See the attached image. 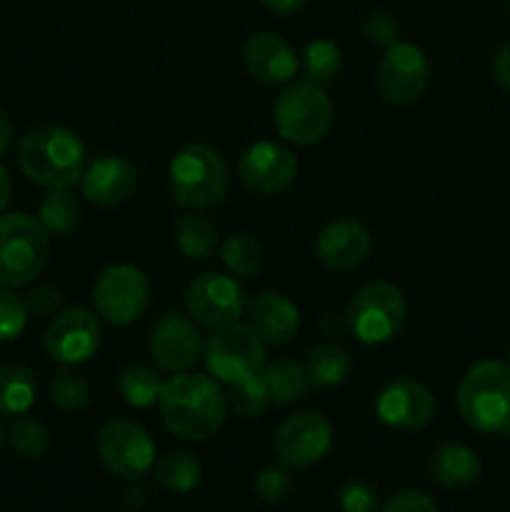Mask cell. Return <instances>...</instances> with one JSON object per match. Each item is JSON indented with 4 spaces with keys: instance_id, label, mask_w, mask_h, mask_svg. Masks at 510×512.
<instances>
[{
    "instance_id": "8992f818",
    "label": "cell",
    "mask_w": 510,
    "mask_h": 512,
    "mask_svg": "<svg viewBox=\"0 0 510 512\" xmlns=\"http://www.w3.org/2000/svg\"><path fill=\"white\" fill-rule=\"evenodd\" d=\"M405 315H408V308H405L403 293L393 283L375 280L353 295L345 323L360 343L380 345L403 330Z\"/></svg>"
},
{
    "instance_id": "e575fe53",
    "label": "cell",
    "mask_w": 510,
    "mask_h": 512,
    "mask_svg": "<svg viewBox=\"0 0 510 512\" xmlns=\"http://www.w3.org/2000/svg\"><path fill=\"white\" fill-rule=\"evenodd\" d=\"M25 323H28L25 303L13 293V290L0 285V343L18 338L25 330Z\"/></svg>"
},
{
    "instance_id": "ab89813d",
    "label": "cell",
    "mask_w": 510,
    "mask_h": 512,
    "mask_svg": "<svg viewBox=\"0 0 510 512\" xmlns=\"http://www.w3.org/2000/svg\"><path fill=\"white\" fill-rule=\"evenodd\" d=\"M380 512H438L433 500L418 490H400V493L390 495L385 500L383 510Z\"/></svg>"
},
{
    "instance_id": "d4e9b609",
    "label": "cell",
    "mask_w": 510,
    "mask_h": 512,
    "mask_svg": "<svg viewBox=\"0 0 510 512\" xmlns=\"http://www.w3.org/2000/svg\"><path fill=\"white\" fill-rule=\"evenodd\" d=\"M38 383L33 370L25 365H3L0 368V415H23L33 408Z\"/></svg>"
},
{
    "instance_id": "ac0fdd59",
    "label": "cell",
    "mask_w": 510,
    "mask_h": 512,
    "mask_svg": "<svg viewBox=\"0 0 510 512\" xmlns=\"http://www.w3.org/2000/svg\"><path fill=\"white\" fill-rule=\"evenodd\" d=\"M373 248L370 230L360 220L343 218L325 225L315 240V258L325 270L345 273L363 263Z\"/></svg>"
},
{
    "instance_id": "8fae6325",
    "label": "cell",
    "mask_w": 510,
    "mask_h": 512,
    "mask_svg": "<svg viewBox=\"0 0 510 512\" xmlns=\"http://www.w3.org/2000/svg\"><path fill=\"white\" fill-rule=\"evenodd\" d=\"M98 455L105 470L123 480L143 478L155 465V443L143 425L110 420L98 435Z\"/></svg>"
},
{
    "instance_id": "74e56055",
    "label": "cell",
    "mask_w": 510,
    "mask_h": 512,
    "mask_svg": "<svg viewBox=\"0 0 510 512\" xmlns=\"http://www.w3.org/2000/svg\"><path fill=\"white\" fill-rule=\"evenodd\" d=\"M23 303L28 315H33V318H55L60 313V308H63V293L55 285L43 283L30 290Z\"/></svg>"
},
{
    "instance_id": "6da1fadb",
    "label": "cell",
    "mask_w": 510,
    "mask_h": 512,
    "mask_svg": "<svg viewBox=\"0 0 510 512\" xmlns=\"http://www.w3.org/2000/svg\"><path fill=\"white\" fill-rule=\"evenodd\" d=\"M160 413L170 433L190 443H203L223 425L228 415V398L215 378L185 370L165 380Z\"/></svg>"
},
{
    "instance_id": "3957f363",
    "label": "cell",
    "mask_w": 510,
    "mask_h": 512,
    "mask_svg": "<svg viewBox=\"0 0 510 512\" xmlns=\"http://www.w3.org/2000/svg\"><path fill=\"white\" fill-rule=\"evenodd\" d=\"M458 410L478 433L510 435V365L480 360L458 385Z\"/></svg>"
},
{
    "instance_id": "44dd1931",
    "label": "cell",
    "mask_w": 510,
    "mask_h": 512,
    "mask_svg": "<svg viewBox=\"0 0 510 512\" xmlns=\"http://www.w3.org/2000/svg\"><path fill=\"white\" fill-rule=\"evenodd\" d=\"M243 63L255 80L268 85L288 83L300 68L295 50L275 33H255L243 45Z\"/></svg>"
},
{
    "instance_id": "30bf717a",
    "label": "cell",
    "mask_w": 510,
    "mask_h": 512,
    "mask_svg": "<svg viewBox=\"0 0 510 512\" xmlns=\"http://www.w3.org/2000/svg\"><path fill=\"white\" fill-rule=\"evenodd\" d=\"M245 293L238 280L220 273H203L185 290V310L193 323L208 330L228 328L245 315Z\"/></svg>"
},
{
    "instance_id": "d6986e66",
    "label": "cell",
    "mask_w": 510,
    "mask_h": 512,
    "mask_svg": "<svg viewBox=\"0 0 510 512\" xmlns=\"http://www.w3.org/2000/svg\"><path fill=\"white\" fill-rule=\"evenodd\" d=\"M135 188H138V170L120 155H100L80 178V190L85 198L103 208L123 205L125 200L133 198Z\"/></svg>"
},
{
    "instance_id": "8d00e7d4",
    "label": "cell",
    "mask_w": 510,
    "mask_h": 512,
    "mask_svg": "<svg viewBox=\"0 0 510 512\" xmlns=\"http://www.w3.org/2000/svg\"><path fill=\"white\" fill-rule=\"evenodd\" d=\"M363 35L368 43L380 45V48H390V45L398 43L400 35V23L393 13L388 10H378V13H370L363 23Z\"/></svg>"
},
{
    "instance_id": "603a6c76",
    "label": "cell",
    "mask_w": 510,
    "mask_h": 512,
    "mask_svg": "<svg viewBox=\"0 0 510 512\" xmlns=\"http://www.w3.org/2000/svg\"><path fill=\"white\" fill-rule=\"evenodd\" d=\"M350 368H353L350 353L335 343L315 345L305 360V373L315 388H335L348 378Z\"/></svg>"
},
{
    "instance_id": "f35d334b",
    "label": "cell",
    "mask_w": 510,
    "mask_h": 512,
    "mask_svg": "<svg viewBox=\"0 0 510 512\" xmlns=\"http://www.w3.org/2000/svg\"><path fill=\"white\" fill-rule=\"evenodd\" d=\"M340 508L343 512H373L378 505V493L373 485L363 480H348L338 493Z\"/></svg>"
},
{
    "instance_id": "7402d4cb",
    "label": "cell",
    "mask_w": 510,
    "mask_h": 512,
    "mask_svg": "<svg viewBox=\"0 0 510 512\" xmlns=\"http://www.w3.org/2000/svg\"><path fill=\"white\" fill-rule=\"evenodd\" d=\"M430 478L443 488H468L480 478V458L460 443H445L428 460Z\"/></svg>"
},
{
    "instance_id": "836d02e7",
    "label": "cell",
    "mask_w": 510,
    "mask_h": 512,
    "mask_svg": "<svg viewBox=\"0 0 510 512\" xmlns=\"http://www.w3.org/2000/svg\"><path fill=\"white\" fill-rule=\"evenodd\" d=\"M50 400L58 405L60 410H85L90 405V385L83 375H78L75 370H58L50 380Z\"/></svg>"
},
{
    "instance_id": "4fadbf2b",
    "label": "cell",
    "mask_w": 510,
    "mask_h": 512,
    "mask_svg": "<svg viewBox=\"0 0 510 512\" xmlns=\"http://www.w3.org/2000/svg\"><path fill=\"white\" fill-rule=\"evenodd\" d=\"M275 455L288 468H310L320 463L333 448V428L328 418L315 410L290 415L273 438Z\"/></svg>"
},
{
    "instance_id": "ee69618b",
    "label": "cell",
    "mask_w": 510,
    "mask_h": 512,
    "mask_svg": "<svg viewBox=\"0 0 510 512\" xmlns=\"http://www.w3.org/2000/svg\"><path fill=\"white\" fill-rule=\"evenodd\" d=\"M8 200H10V175L8 170H5V165L0 163V213L5 210Z\"/></svg>"
},
{
    "instance_id": "cb8c5ba5",
    "label": "cell",
    "mask_w": 510,
    "mask_h": 512,
    "mask_svg": "<svg viewBox=\"0 0 510 512\" xmlns=\"http://www.w3.org/2000/svg\"><path fill=\"white\" fill-rule=\"evenodd\" d=\"M153 473L155 483L163 490H168V493H190L193 488H198L203 468H200V460L193 453L173 450V453L155 460Z\"/></svg>"
},
{
    "instance_id": "f546056e",
    "label": "cell",
    "mask_w": 510,
    "mask_h": 512,
    "mask_svg": "<svg viewBox=\"0 0 510 512\" xmlns=\"http://www.w3.org/2000/svg\"><path fill=\"white\" fill-rule=\"evenodd\" d=\"M220 260L235 278H255L263 268V245L250 233H235L220 248Z\"/></svg>"
},
{
    "instance_id": "bcb514c9",
    "label": "cell",
    "mask_w": 510,
    "mask_h": 512,
    "mask_svg": "<svg viewBox=\"0 0 510 512\" xmlns=\"http://www.w3.org/2000/svg\"><path fill=\"white\" fill-rule=\"evenodd\" d=\"M505 5H508V13H510V0H505Z\"/></svg>"
},
{
    "instance_id": "e0dca14e",
    "label": "cell",
    "mask_w": 510,
    "mask_h": 512,
    "mask_svg": "<svg viewBox=\"0 0 510 512\" xmlns=\"http://www.w3.org/2000/svg\"><path fill=\"white\" fill-rule=\"evenodd\" d=\"M200 353L198 328L190 315L165 313L150 333V355L155 365L168 373H185Z\"/></svg>"
},
{
    "instance_id": "4316f807",
    "label": "cell",
    "mask_w": 510,
    "mask_h": 512,
    "mask_svg": "<svg viewBox=\"0 0 510 512\" xmlns=\"http://www.w3.org/2000/svg\"><path fill=\"white\" fill-rule=\"evenodd\" d=\"M38 220L48 233L70 235L80 225V203L68 188H53L38 208Z\"/></svg>"
},
{
    "instance_id": "1f68e13d",
    "label": "cell",
    "mask_w": 510,
    "mask_h": 512,
    "mask_svg": "<svg viewBox=\"0 0 510 512\" xmlns=\"http://www.w3.org/2000/svg\"><path fill=\"white\" fill-rule=\"evenodd\" d=\"M225 398H228V408H233V413L240 418H260L273 403L263 373H253L248 378L230 383V393Z\"/></svg>"
},
{
    "instance_id": "9a60e30c",
    "label": "cell",
    "mask_w": 510,
    "mask_h": 512,
    "mask_svg": "<svg viewBox=\"0 0 510 512\" xmlns=\"http://www.w3.org/2000/svg\"><path fill=\"white\" fill-rule=\"evenodd\" d=\"M238 175L240 183L250 193L275 195L293 185L295 175H298V160L283 145L260 140L240 155Z\"/></svg>"
},
{
    "instance_id": "7a4b0ae2",
    "label": "cell",
    "mask_w": 510,
    "mask_h": 512,
    "mask_svg": "<svg viewBox=\"0 0 510 512\" xmlns=\"http://www.w3.org/2000/svg\"><path fill=\"white\" fill-rule=\"evenodd\" d=\"M23 175L43 188H70L85 173V145L73 130L43 125L23 135L15 150Z\"/></svg>"
},
{
    "instance_id": "52a82bcc",
    "label": "cell",
    "mask_w": 510,
    "mask_h": 512,
    "mask_svg": "<svg viewBox=\"0 0 510 512\" xmlns=\"http://www.w3.org/2000/svg\"><path fill=\"white\" fill-rule=\"evenodd\" d=\"M273 120L283 140L308 148L328 135L333 123V103L318 85H290L275 100Z\"/></svg>"
},
{
    "instance_id": "60d3db41",
    "label": "cell",
    "mask_w": 510,
    "mask_h": 512,
    "mask_svg": "<svg viewBox=\"0 0 510 512\" xmlns=\"http://www.w3.org/2000/svg\"><path fill=\"white\" fill-rule=\"evenodd\" d=\"M493 75L500 88L510 95V40H505L493 58Z\"/></svg>"
},
{
    "instance_id": "4dcf8cb0",
    "label": "cell",
    "mask_w": 510,
    "mask_h": 512,
    "mask_svg": "<svg viewBox=\"0 0 510 512\" xmlns=\"http://www.w3.org/2000/svg\"><path fill=\"white\" fill-rule=\"evenodd\" d=\"M163 380L148 365H128L120 375V395L133 408H150V405L160 403L163 395Z\"/></svg>"
},
{
    "instance_id": "7bdbcfd3",
    "label": "cell",
    "mask_w": 510,
    "mask_h": 512,
    "mask_svg": "<svg viewBox=\"0 0 510 512\" xmlns=\"http://www.w3.org/2000/svg\"><path fill=\"white\" fill-rule=\"evenodd\" d=\"M260 3H263L265 8L270 10V13L290 15V13H295V10L303 8V5L308 3V0H260Z\"/></svg>"
},
{
    "instance_id": "f6af8a7d",
    "label": "cell",
    "mask_w": 510,
    "mask_h": 512,
    "mask_svg": "<svg viewBox=\"0 0 510 512\" xmlns=\"http://www.w3.org/2000/svg\"><path fill=\"white\" fill-rule=\"evenodd\" d=\"M5 443V430H3V423H0V448H3Z\"/></svg>"
},
{
    "instance_id": "b9f144b4",
    "label": "cell",
    "mask_w": 510,
    "mask_h": 512,
    "mask_svg": "<svg viewBox=\"0 0 510 512\" xmlns=\"http://www.w3.org/2000/svg\"><path fill=\"white\" fill-rule=\"evenodd\" d=\"M15 138V123L13 118H10L8 110L0 108V155L5 153V150L10 148V143H13Z\"/></svg>"
},
{
    "instance_id": "ba28073f",
    "label": "cell",
    "mask_w": 510,
    "mask_h": 512,
    "mask_svg": "<svg viewBox=\"0 0 510 512\" xmlns=\"http://www.w3.org/2000/svg\"><path fill=\"white\" fill-rule=\"evenodd\" d=\"M93 303L100 318L115 328L133 325L150 305V283L135 265H110L93 288Z\"/></svg>"
},
{
    "instance_id": "5b68a950",
    "label": "cell",
    "mask_w": 510,
    "mask_h": 512,
    "mask_svg": "<svg viewBox=\"0 0 510 512\" xmlns=\"http://www.w3.org/2000/svg\"><path fill=\"white\" fill-rule=\"evenodd\" d=\"M50 255L48 230L28 213L0 215V285L20 288L43 273Z\"/></svg>"
},
{
    "instance_id": "2e32d148",
    "label": "cell",
    "mask_w": 510,
    "mask_h": 512,
    "mask_svg": "<svg viewBox=\"0 0 510 512\" xmlns=\"http://www.w3.org/2000/svg\"><path fill=\"white\" fill-rule=\"evenodd\" d=\"M375 413L395 430H420L433 420L435 398L418 380L398 378L380 388Z\"/></svg>"
},
{
    "instance_id": "5bb4252c",
    "label": "cell",
    "mask_w": 510,
    "mask_h": 512,
    "mask_svg": "<svg viewBox=\"0 0 510 512\" xmlns=\"http://www.w3.org/2000/svg\"><path fill=\"white\" fill-rule=\"evenodd\" d=\"M100 320L85 308L60 310L45 330V350L60 365H80L100 348Z\"/></svg>"
},
{
    "instance_id": "277c9868",
    "label": "cell",
    "mask_w": 510,
    "mask_h": 512,
    "mask_svg": "<svg viewBox=\"0 0 510 512\" xmlns=\"http://www.w3.org/2000/svg\"><path fill=\"white\" fill-rule=\"evenodd\" d=\"M168 183L175 205L190 210H208L223 203L230 185V173L218 150L205 143H190L170 160Z\"/></svg>"
},
{
    "instance_id": "7c38bea8",
    "label": "cell",
    "mask_w": 510,
    "mask_h": 512,
    "mask_svg": "<svg viewBox=\"0 0 510 512\" xmlns=\"http://www.w3.org/2000/svg\"><path fill=\"white\" fill-rule=\"evenodd\" d=\"M378 90L388 103L410 105L420 100L430 83V60L413 43H395L385 48L378 65Z\"/></svg>"
},
{
    "instance_id": "ffe728a7",
    "label": "cell",
    "mask_w": 510,
    "mask_h": 512,
    "mask_svg": "<svg viewBox=\"0 0 510 512\" xmlns=\"http://www.w3.org/2000/svg\"><path fill=\"white\" fill-rule=\"evenodd\" d=\"M248 325L265 345H285L298 335L300 330V310L293 300L275 290H263L253 298V303L245 308Z\"/></svg>"
},
{
    "instance_id": "83f0119b",
    "label": "cell",
    "mask_w": 510,
    "mask_h": 512,
    "mask_svg": "<svg viewBox=\"0 0 510 512\" xmlns=\"http://www.w3.org/2000/svg\"><path fill=\"white\" fill-rule=\"evenodd\" d=\"M175 240H178V248L183 250L188 258L205 260L215 253V245H218V228H215L213 220H208L205 215L188 213L178 220V225H175Z\"/></svg>"
},
{
    "instance_id": "f1b7e54d",
    "label": "cell",
    "mask_w": 510,
    "mask_h": 512,
    "mask_svg": "<svg viewBox=\"0 0 510 512\" xmlns=\"http://www.w3.org/2000/svg\"><path fill=\"white\" fill-rule=\"evenodd\" d=\"M300 68H303L305 83L323 88V85H330L340 75L343 55H340V48L333 40H313V43L305 45Z\"/></svg>"
},
{
    "instance_id": "9c48e42d",
    "label": "cell",
    "mask_w": 510,
    "mask_h": 512,
    "mask_svg": "<svg viewBox=\"0 0 510 512\" xmlns=\"http://www.w3.org/2000/svg\"><path fill=\"white\" fill-rule=\"evenodd\" d=\"M203 355L208 373L220 383L230 385L263 370L265 343L250 330L248 323H233L228 328L213 330Z\"/></svg>"
},
{
    "instance_id": "484cf974",
    "label": "cell",
    "mask_w": 510,
    "mask_h": 512,
    "mask_svg": "<svg viewBox=\"0 0 510 512\" xmlns=\"http://www.w3.org/2000/svg\"><path fill=\"white\" fill-rule=\"evenodd\" d=\"M263 380L268 385L270 400L283 405L305 400L313 388L308 373H305V365L295 363V360H278V363L268 365L263 370Z\"/></svg>"
},
{
    "instance_id": "7dc6e473",
    "label": "cell",
    "mask_w": 510,
    "mask_h": 512,
    "mask_svg": "<svg viewBox=\"0 0 510 512\" xmlns=\"http://www.w3.org/2000/svg\"><path fill=\"white\" fill-rule=\"evenodd\" d=\"M508 355H510V350H508Z\"/></svg>"
},
{
    "instance_id": "d6a6232c",
    "label": "cell",
    "mask_w": 510,
    "mask_h": 512,
    "mask_svg": "<svg viewBox=\"0 0 510 512\" xmlns=\"http://www.w3.org/2000/svg\"><path fill=\"white\" fill-rule=\"evenodd\" d=\"M5 443L18 458L38 460L48 450V430L30 418H18L5 430Z\"/></svg>"
},
{
    "instance_id": "d590c367",
    "label": "cell",
    "mask_w": 510,
    "mask_h": 512,
    "mask_svg": "<svg viewBox=\"0 0 510 512\" xmlns=\"http://www.w3.org/2000/svg\"><path fill=\"white\" fill-rule=\"evenodd\" d=\"M255 490H258V495L265 503H280V500L288 498L290 490H293V478H290L288 465H268L258 475V480H255Z\"/></svg>"
}]
</instances>
